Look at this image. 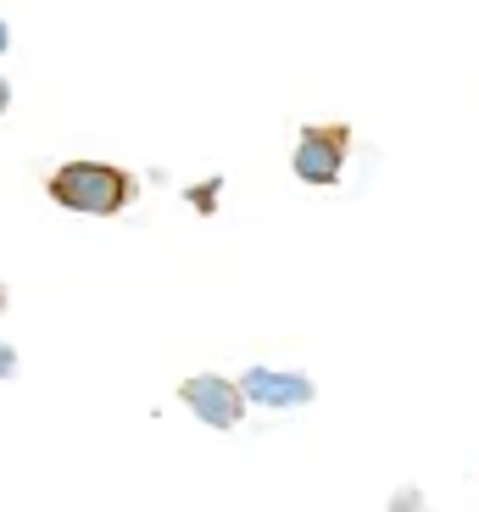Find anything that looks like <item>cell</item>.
<instances>
[{
    "instance_id": "1",
    "label": "cell",
    "mask_w": 479,
    "mask_h": 512,
    "mask_svg": "<svg viewBox=\"0 0 479 512\" xmlns=\"http://www.w3.org/2000/svg\"><path fill=\"white\" fill-rule=\"evenodd\" d=\"M45 190H51L56 206L84 212V218H117L134 201V179L112 162H62L45 179Z\"/></svg>"
},
{
    "instance_id": "2",
    "label": "cell",
    "mask_w": 479,
    "mask_h": 512,
    "mask_svg": "<svg viewBox=\"0 0 479 512\" xmlns=\"http://www.w3.org/2000/svg\"><path fill=\"white\" fill-rule=\"evenodd\" d=\"M346 145L351 128L346 123H312L296 134V151H290V167H296L301 184H335L340 167H346Z\"/></svg>"
},
{
    "instance_id": "3",
    "label": "cell",
    "mask_w": 479,
    "mask_h": 512,
    "mask_svg": "<svg viewBox=\"0 0 479 512\" xmlns=\"http://www.w3.org/2000/svg\"><path fill=\"white\" fill-rule=\"evenodd\" d=\"M179 396H184V407H190L201 423H212V429H234L240 412H246L234 379H218V373H195V379H184Z\"/></svg>"
},
{
    "instance_id": "4",
    "label": "cell",
    "mask_w": 479,
    "mask_h": 512,
    "mask_svg": "<svg viewBox=\"0 0 479 512\" xmlns=\"http://www.w3.org/2000/svg\"><path fill=\"white\" fill-rule=\"evenodd\" d=\"M234 390H240V401H257V407H307L312 401V379L273 373V368H251Z\"/></svg>"
},
{
    "instance_id": "5",
    "label": "cell",
    "mask_w": 479,
    "mask_h": 512,
    "mask_svg": "<svg viewBox=\"0 0 479 512\" xmlns=\"http://www.w3.org/2000/svg\"><path fill=\"white\" fill-rule=\"evenodd\" d=\"M12 373H17V351L0 340V379H12Z\"/></svg>"
},
{
    "instance_id": "6",
    "label": "cell",
    "mask_w": 479,
    "mask_h": 512,
    "mask_svg": "<svg viewBox=\"0 0 479 512\" xmlns=\"http://www.w3.org/2000/svg\"><path fill=\"white\" fill-rule=\"evenodd\" d=\"M6 106H12V84L0 78V117H6Z\"/></svg>"
},
{
    "instance_id": "7",
    "label": "cell",
    "mask_w": 479,
    "mask_h": 512,
    "mask_svg": "<svg viewBox=\"0 0 479 512\" xmlns=\"http://www.w3.org/2000/svg\"><path fill=\"white\" fill-rule=\"evenodd\" d=\"M6 45H12V34H6V23H0V56H6Z\"/></svg>"
},
{
    "instance_id": "8",
    "label": "cell",
    "mask_w": 479,
    "mask_h": 512,
    "mask_svg": "<svg viewBox=\"0 0 479 512\" xmlns=\"http://www.w3.org/2000/svg\"><path fill=\"white\" fill-rule=\"evenodd\" d=\"M0 307H6V284H0Z\"/></svg>"
}]
</instances>
